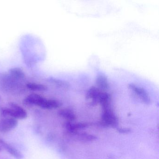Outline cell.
I'll list each match as a JSON object with an SVG mask.
<instances>
[{"mask_svg": "<svg viewBox=\"0 0 159 159\" xmlns=\"http://www.w3.org/2000/svg\"><path fill=\"white\" fill-rule=\"evenodd\" d=\"M62 104L61 102L54 99H45L42 106L41 108L46 109H52L57 108L61 107Z\"/></svg>", "mask_w": 159, "mask_h": 159, "instance_id": "obj_9", "label": "cell"}, {"mask_svg": "<svg viewBox=\"0 0 159 159\" xmlns=\"http://www.w3.org/2000/svg\"><path fill=\"white\" fill-rule=\"evenodd\" d=\"M65 126L69 132L75 134L76 133V132L77 130L86 128L88 125L86 123H79L72 124L70 122H68L65 124Z\"/></svg>", "mask_w": 159, "mask_h": 159, "instance_id": "obj_8", "label": "cell"}, {"mask_svg": "<svg viewBox=\"0 0 159 159\" xmlns=\"http://www.w3.org/2000/svg\"><path fill=\"white\" fill-rule=\"evenodd\" d=\"M18 124L16 119L13 118H6L0 121V132L6 133L15 128Z\"/></svg>", "mask_w": 159, "mask_h": 159, "instance_id": "obj_3", "label": "cell"}, {"mask_svg": "<svg viewBox=\"0 0 159 159\" xmlns=\"http://www.w3.org/2000/svg\"><path fill=\"white\" fill-rule=\"evenodd\" d=\"M78 137L80 140L84 141H90L96 139V137L93 135L89 134L86 133H82L78 134Z\"/></svg>", "mask_w": 159, "mask_h": 159, "instance_id": "obj_15", "label": "cell"}, {"mask_svg": "<svg viewBox=\"0 0 159 159\" xmlns=\"http://www.w3.org/2000/svg\"><path fill=\"white\" fill-rule=\"evenodd\" d=\"M11 75L18 79H24L25 77V74L21 69L19 68H13L10 70Z\"/></svg>", "mask_w": 159, "mask_h": 159, "instance_id": "obj_13", "label": "cell"}, {"mask_svg": "<svg viewBox=\"0 0 159 159\" xmlns=\"http://www.w3.org/2000/svg\"><path fill=\"white\" fill-rule=\"evenodd\" d=\"M27 87L31 90L36 91H45L48 89L46 85L40 84L29 83L27 84Z\"/></svg>", "mask_w": 159, "mask_h": 159, "instance_id": "obj_12", "label": "cell"}, {"mask_svg": "<svg viewBox=\"0 0 159 159\" xmlns=\"http://www.w3.org/2000/svg\"><path fill=\"white\" fill-rule=\"evenodd\" d=\"M58 114L61 117L68 120L69 121H73L76 119V115L74 112L69 109H62L59 111Z\"/></svg>", "mask_w": 159, "mask_h": 159, "instance_id": "obj_11", "label": "cell"}, {"mask_svg": "<svg viewBox=\"0 0 159 159\" xmlns=\"http://www.w3.org/2000/svg\"><path fill=\"white\" fill-rule=\"evenodd\" d=\"M45 99L46 98L39 95L31 94L25 98L24 102L27 105H35L41 107Z\"/></svg>", "mask_w": 159, "mask_h": 159, "instance_id": "obj_4", "label": "cell"}, {"mask_svg": "<svg viewBox=\"0 0 159 159\" xmlns=\"http://www.w3.org/2000/svg\"><path fill=\"white\" fill-rule=\"evenodd\" d=\"M0 145L6 150L12 156L17 159H22L24 158L23 154L18 150L8 144L6 141L0 139Z\"/></svg>", "mask_w": 159, "mask_h": 159, "instance_id": "obj_5", "label": "cell"}, {"mask_svg": "<svg viewBox=\"0 0 159 159\" xmlns=\"http://www.w3.org/2000/svg\"><path fill=\"white\" fill-rule=\"evenodd\" d=\"M128 87L134 91L145 103L148 104L150 102V98L148 93L143 88L136 86L133 84H130Z\"/></svg>", "mask_w": 159, "mask_h": 159, "instance_id": "obj_6", "label": "cell"}, {"mask_svg": "<svg viewBox=\"0 0 159 159\" xmlns=\"http://www.w3.org/2000/svg\"><path fill=\"white\" fill-rule=\"evenodd\" d=\"M48 81L50 82L55 84L57 86L59 87H63V88H67L69 86V84L68 83L59 80V79H56L54 78H50L48 79Z\"/></svg>", "mask_w": 159, "mask_h": 159, "instance_id": "obj_14", "label": "cell"}, {"mask_svg": "<svg viewBox=\"0 0 159 159\" xmlns=\"http://www.w3.org/2000/svg\"><path fill=\"white\" fill-rule=\"evenodd\" d=\"M102 122L106 126L116 127L118 126V119L111 109V107L103 108L102 115Z\"/></svg>", "mask_w": 159, "mask_h": 159, "instance_id": "obj_2", "label": "cell"}, {"mask_svg": "<svg viewBox=\"0 0 159 159\" xmlns=\"http://www.w3.org/2000/svg\"><path fill=\"white\" fill-rule=\"evenodd\" d=\"M9 107L2 108L1 113L3 116H10L16 119H25L27 113L24 109L13 102L9 103Z\"/></svg>", "mask_w": 159, "mask_h": 159, "instance_id": "obj_1", "label": "cell"}, {"mask_svg": "<svg viewBox=\"0 0 159 159\" xmlns=\"http://www.w3.org/2000/svg\"><path fill=\"white\" fill-rule=\"evenodd\" d=\"M2 150V146L0 145V152Z\"/></svg>", "mask_w": 159, "mask_h": 159, "instance_id": "obj_17", "label": "cell"}, {"mask_svg": "<svg viewBox=\"0 0 159 159\" xmlns=\"http://www.w3.org/2000/svg\"><path fill=\"white\" fill-rule=\"evenodd\" d=\"M118 132L121 134H128L131 132V129L127 128H118L117 129Z\"/></svg>", "mask_w": 159, "mask_h": 159, "instance_id": "obj_16", "label": "cell"}, {"mask_svg": "<svg viewBox=\"0 0 159 159\" xmlns=\"http://www.w3.org/2000/svg\"><path fill=\"white\" fill-rule=\"evenodd\" d=\"M101 92L99 89L94 86L91 87L86 95V98L87 99H92L93 104H97L98 103V98Z\"/></svg>", "mask_w": 159, "mask_h": 159, "instance_id": "obj_7", "label": "cell"}, {"mask_svg": "<svg viewBox=\"0 0 159 159\" xmlns=\"http://www.w3.org/2000/svg\"><path fill=\"white\" fill-rule=\"evenodd\" d=\"M97 84L102 90H106L109 88V84L107 79L105 75L99 74L96 80Z\"/></svg>", "mask_w": 159, "mask_h": 159, "instance_id": "obj_10", "label": "cell"}]
</instances>
